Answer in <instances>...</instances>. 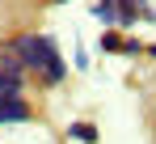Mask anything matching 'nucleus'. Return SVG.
Listing matches in <instances>:
<instances>
[{
  "instance_id": "obj_7",
  "label": "nucleus",
  "mask_w": 156,
  "mask_h": 144,
  "mask_svg": "<svg viewBox=\"0 0 156 144\" xmlns=\"http://www.w3.org/2000/svg\"><path fill=\"white\" fill-rule=\"evenodd\" d=\"M4 97H26V81H17V76H0V102Z\"/></svg>"
},
{
  "instance_id": "obj_9",
  "label": "nucleus",
  "mask_w": 156,
  "mask_h": 144,
  "mask_svg": "<svg viewBox=\"0 0 156 144\" xmlns=\"http://www.w3.org/2000/svg\"><path fill=\"white\" fill-rule=\"evenodd\" d=\"M72 64H76V68H89V55H84V47L72 51Z\"/></svg>"
},
{
  "instance_id": "obj_4",
  "label": "nucleus",
  "mask_w": 156,
  "mask_h": 144,
  "mask_svg": "<svg viewBox=\"0 0 156 144\" xmlns=\"http://www.w3.org/2000/svg\"><path fill=\"white\" fill-rule=\"evenodd\" d=\"M89 9H93V17H97V21H105V25H118V0H93Z\"/></svg>"
},
{
  "instance_id": "obj_2",
  "label": "nucleus",
  "mask_w": 156,
  "mask_h": 144,
  "mask_svg": "<svg viewBox=\"0 0 156 144\" xmlns=\"http://www.w3.org/2000/svg\"><path fill=\"white\" fill-rule=\"evenodd\" d=\"M30 119H34V106L26 97H4L0 102V127L4 123H30Z\"/></svg>"
},
{
  "instance_id": "obj_11",
  "label": "nucleus",
  "mask_w": 156,
  "mask_h": 144,
  "mask_svg": "<svg viewBox=\"0 0 156 144\" xmlns=\"http://www.w3.org/2000/svg\"><path fill=\"white\" fill-rule=\"evenodd\" d=\"M51 4H68V0H51Z\"/></svg>"
},
{
  "instance_id": "obj_5",
  "label": "nucleus",
  "mask_w": 156,
  "mask_h": 144,
  "mask_svg": "<svg viewBox=\"0 0 156 144\" xmlns=\"http://www.w3.org/2000/svg\"><path fill=\"white\" fill-rule=\"evenodd\" d=\"M68 136L76 144H97V123H68Z\"/></svg>"
},
{
  "instance_id": "obj_10",
  "label": "nucleus",
  "mask_w": 156,
  "mask_h": 144,
  "mask_svg": "<svg viewBox=\"0 0 156 144\" xmlns=\"http://www.w3.org/2000/svg\"><path fill=\"white\" fill-rule=\"evenodd\" d=\"M122 51H127V55H139V51H144V43H139V38H127V47H122Z\"/></svg>"
},
{
  "instance_id": "obj_1",
  "label": "nucleus",
  "mask_w": 156,
  "mask_h": 144,
  "mask_svg": "<svg viewBox=\"0 0 156 144\" xmlns=\"http://www.w3.org/2000/svg\"><path fill=\"white\" fill-rule=\"evenodd\" d=\"M13 51H17V59L26 64V72H38V76H42L47 64L59 55L51 34H17V38H13Z\"/></svg>"
},
{
  "instance_id": "obj_8",
  "label": "nucleus",
  "mask_w": 156,
  "mask_h": 144,
  "mask_svg": "<svg viewBox=\"0 0 156 144\" xmlns=\"http://www.w3.org/2000/svg\"><path fill=\"white\" fill-rule=\"evenodd\" d=\"M122 47H127V38H118V34H105L101 38V51H110V55H118Z\"/></svg>"
},
{
  "instance_id": "obj_6",
  "label": "nucleus",
  "mask_w": 156,
  "mask_h": 144,
  "mask_svg": "<svg viewBox=\"0 0 156 144\" xmlns=\"http://www.w3.org/2000/svg\"><path fill=\"white\" fill-rule=\"evenodd\" d=\"M63 76H68V64H63V55H55L42 72V85H63Z\"/></svg>"
},
{
  "instance_id": "obj_3",
  "label": "nucleus",
  "mask_w": 156,
  "mask_h": 144,
  "mask_svg": "<svg viewBox=\"0 0 156 144\" xmlns=\"http://www.w3.org/2000/svg\"><path fill=\"white\" fill-rule=\"evenodd\" d=\"M0 76H17V81H26V76H30V72H26V64L17 59L13 43H0Z\"/></svg>"
}]
</instances>
